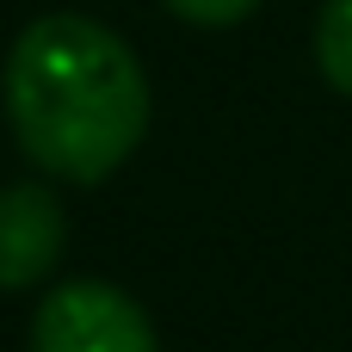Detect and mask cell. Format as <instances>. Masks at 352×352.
Returning <instances> with one entry per match:
<instances>
[{"label":"cell","instance_id":"1","mask_svg":"<svg viewBox=\"0 0 352 352\" xmlns=\"http://www.w3.org/2000/svg\"><path fill=\"white\" fill-rule=\"evenodd\" d=\"M6 124L19 148L74 186L111 179L148 130V74L136 50L87 19V12H43L6 50Z\"/></svg>","mask_w":352,"mask_h":352},{"label":"cell","instance_id":"2","mask_svg":"<svg viewBox=\"0 0 352 352\" xmlns=\"http://www.w3.org/2000/svg\"><path fill=\"white\" fill-rule=\"evenodd\" d=\"M31 352H161L155 346V322L142 316L136 297H124L118 285L80 278L43 297L37 322H31Z\"/></svg>","mask_w":352,"mask_h":352},{"label":"cell","instance_id":"3","mask_svg":"<svg viewBox=\"0 0 352 352\" xmlns=\"http://www.w3.org/2000/svg\"><path fill=\"white\" fill-rule=\"evenodd\" d=\"M68 241V217L50 192L37 186H12L0 192V291H25L37 285Z\"/></svg>","mask_w":352,"mask_h":352},{"label":"cell","instance_id":"4","mask_svg":"<svg viewBox=\"0 0 352 352\" xmlns=\"http://www.w3.org/2000/svg\"><path fill=\"white\" fill-rule=\"evenodd\" d=\"M316 62H322V80L352 99V0H328L322 6V19H316Z\"/></svg>","mask_w":352,"mask_h":352},{"label":"cell","instance_id":"5","mask_svg":"<svg viewBox=\"0 0 352 352\" xmlns=\"http://www.w3.org/2000/svg\"><path fill=\"white\" fill-rule=\"evenodd\" d=\"M260 0H167V12H179L186 25H235L248 19Z\"/></svg>","mask_w":352,"mask_h":352}]
</instances>
